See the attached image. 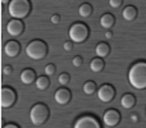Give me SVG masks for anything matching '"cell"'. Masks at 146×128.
Here are the masks:
<instances>
[{"label":"cell","instance_id":"obj_32","mask_svg":"<svg viewBox=\"0 0 146 128\" xmlns=\"http://www.w3.org/2000/svg\"><path fill=\"white\" fill-rule=\"evenodd\" d=\"M3 4H8V3H10V0H1Z\"/></svg>","mask_w":146,"mask_h":128},{"label":"cell","instance_id":"obj_8","mask_svg":"<svg viewBox=\"0 0 146 128\" xmlns=\"http://www.w3.org/2000/svg\"><path fill=\"white\" fill-rule=\"evenodd\" d=\"M115 96V90L111 85H103L98 90V99L103 103H110Z\"/></svg>","mask_w":146,"mask_h":128},{"label":"cell","instance_id":"obj_12","mask_svg":"<svg viewBox=\"0 0 146 128\" xmlns=\"http://www.w3.org/2000/svg\"><path fill=\"white\" fill-rule=\"evenodd\" d=\"M54 99H55V101L58 104L64 105V104H67L71 100V92H69V90H67V88H59V90L55 91Z\"/></svg>","mask_w":146,"mask_h":128},{"label":"cell","instance_id":"obj_4","mask_svg":"<svg viewBox=\"0 0 146 128\" xmlns=\"http://www.w3.org/2000/svg\"><path fill=\"white\" fill-rule=\"evenodd\" d=\"M48 117V106L44 105V104H35L30 110V119L32 122V124H35V126H41L42 123H45Z\"/></svg>","mask_w":146,"mask_h":128},{"label":"cell","instance_id":"obj_13","mask_svg":"<svg viewBox=\"0 0 146 128\" xmlns=\"http://www.w3.org/2000/svg\"><path fill=\"white\" fill-rule=\"evenodd\" d=\"M21 81H22V83H25V85H31L32 82L36 81L35 72H33L32 69H30V68L25 69L22 73H21Z\"/></svg>","mask_w":146,"mask_h":128},{"label":"cell","instance_id":"obj_31","mask_svg":"<svg viewBox=\"0 0 146 128\" xmlns=\"http://www.w3.org/2000/svg\"><path fill=\"white\" fill-rule=\"evenodd\" d=\"M3 128H19V127L15 126V124H13V123H10V124H5Z\"/></svg>","mask_w":146,"mask_h":128},{"label":"cell","instance_id":"obj_22","mask_svg":"<svg viewBox=\"0 0 146 128\" xmlns=\"http://www.w3.org/2000/svg\"><path fill=\"white\" fill-rule=\"evenodd\" d=\"M69 80H71V78H69L68 73H62V74L58 77V82L60 83V85H63V86H66L67 83L69 82Z\"/></svg>","mask_w":146,"mask_h":128},{"label":"cell","instance_id":"obj_25","mask_svg":"<svg viewBox=\"0 0 146 128\" xmlns=\"http://www.w3.org/2000/svg\"><path fill=\"white\" fill-rule=\"evenodd\" d=\"M82 63H83V60H82L81 56H74V58L72 59V64L74 65V67H81Z\"/></svg>","mask_w":146,"mask_h":128},{"label":"cell","instance_id":"obj_28","mask_svg":"<svg viewBox=\"0 0 146 128\" xmlns=\"http://www.w3.org/2000/svg\"><path fill=\"white\" fill-rule=\"evenodd\" d=\"M3 73H4L5 76L12 74V67H10V65H4V68H3Z\"/></svg>","mask_w":146,"mask_h":128},{"label":"cell","instance_id":"obj_20","mask_svg":"<svg viewBox=\"0 0 146 128\" xmlns=\"http://www.w3.org/2000/svg\"><path fill=\"white\" fill-rule=\"evenodd\" d=\"M78 14H80L82 18L90 17V15L92 14V7H91L90 4H87V3H85V4H81L80 8H78Z\"/></svg>","mask_w":146,"mask_h":128},{"label":"cell","instance_id":"obj_3","mask_svg":"<svg viewBox=\"0 0 146 128\" xmlns=\"http://www.w3.org/2000/svg\"><path fill=\"white\" fill-rule=\"evenodd\" d=\"M48 54V46L41 40H33L26 46V55L32 60H41Z\"/></svg>","mask_w":146,"mask_h":128},{"label":"cell","instance_id":"obj_30","mask_svg":"<svg viewBox=\"0 0 146 128\" xmlns=\"http://www.w3.org/2000/svg\"><path fill=\"white\" fill-rule=\"evenodd\" d=\"M111 37H113V32H111V31H106L105 32V38H108L109 40V38H111Z\"/></svg>","mask_w":146,"mask_h":128},{"label":"cell","instance_id":"obj_1","mask_svg":"<svg viewBox=\"0 0 146 128\" xmlns=\"http://www.w3.org/2000/svg\"><path fill=\"white\" fill-rule=\"evenodd\" d=\"M128 82L136 90L146 88V62H137L129 68Z\"/></svg>","mask_w":146,"mask_h":128},{"label":"cell","instance_id":"obj_17","mask_svg":"<svg viewBox=\"0 0 146 128\" xmlns=\"http://www.w3.org/2000/svg\"><path fill=\"white\" fill-rule=\"evenodd\" d=\"M95 53L96 55H98V58H105V56L109 55V53H110V48H109V45L106 42H100L96 45L95 48Z\"/></svg>","mask_w":146,"mask_h":128},{"label":"cell","instance_id":"obj_10","mask_svg":"<svg viewBox=\"0 0 146 128\" xmlns=\"http://www.w3.org/2000/svg\"><path fill=\"white\" fill-rule=\"evenodd\" d=\"M23 22L21 19H10L7 23V32L9 33L12 37H17L23 32Z\"/></svg>","mask_w":146,"mask_h":128},{"label":"cell","instance_id":"obj_18","mask_svg":"<svg viewBox=\"0 0 146 128\" xmlns=\"http://www.w3.org/2000/svg\"><path fill=\"white\" fill-rule=\"evenodd\" d=\"M35 85H36V88H37V90L44 91V90H46V88L49 87L50 81H49V78L46 77V76H42V77H38L37 80L35 81Z\"/></svg>","mask_w":146,"mask_h":128},{"label":"cell","instance_id":"obj_16","mask_svg":"<svg viewBox=\"0 0 146 128\" xmlns=\"http://www.w3.org/2000/svg\"><path fill=\"white\" fill-rule=\"evenodd\" d=\"M122 17H123V19L131 22V21H133L135 18L137 17V9L133 7V5H128V7H126L123 9V12H122Z\"/></svg>","mask_w":146,"mask_h":128},{"label":"cell","instance_id":"obj_26","mask_svg":"<svg viewBox=\"0 0 146 128\" xmlns=\"http://www.w3.org/2000/svg\"><path fill=\"white\" fill-rule=\"evenodd\" d=\"M50 21H51V23H54V25H58V23L60 22V17H59L58 14H54V15H51Z\"/></svg>","mask_w":146,"mask_h":128},{"label":"cell","instance_id":"obj_5","mask_svg":"<svg viewBox=\"0 0 146 128\" xmlns=\"http://www.w3.org/2000/svg\"><path fill=\"white\" fill-rule=\"evenodd\" d=\"M68 35H69L71 41H73V42H77V44L83 42L88 36V28H87V26L81 22L73 23L68 31Z\"/></svg>","mask_w":146,"mask_h":128},{"label":"cell","instance_id":"obj_6","mask_svg":"<svg viewBox=\"0 0 146 128\" xmlns=\"http://www.w3.org/2000/svg\"><path fill=\"white\" fill-rule=\"evenodd\" d=\"M15 101V92L10 87H3L0 90V106L10 108Z\"/></svg>","mask_w":146,"mask_h":128},{"label":"cell","instance_id":"obj_29","mask_svg":"<svg viewBox=\"0 0 146 128\" xmlns=\"http://www.w3.org/2000/svg\"><path fill=\"white\" fill-rule=\"evenodd\" d=\"M131 121L133 122V123H136V122L139 121V115H137V114H132V115H131Z\"/></svg>","mask_w":146,"mask_h":128},{"label":"cell","instance_id":"obj_2","mask_svg":"<svg viewBox=\"0 0 146 128\" xmlns=\"http://www.w3.org/2000/svg\"><path fill=\"white\" fill-rule=\"evenodd\" d=\"M31 10V4L28 0H10L8 12L13 19H23L28 15Z\"/></svg>","mask_w":146,"mask_h":128},{"label":"cell","instance_id":"obj_14","mask_svg":"<svg viewBox=\"0 0 146 128\" xmlns=\"http://www.w3.org/2000/svg\"><path fill=\"white\" fill-rule=\"evenodd\" d=\"M114 22H115L114 15L110 14V13H105V14H103L100 18V25H101V27L105 28V30H110V28L113 27Z\"/></svg>","mask_w":146,"mask_h":128},{"label":"cell","instance_id":"obj_9","mask_svg":"<svg viewBox=\"0 0 146 128\" xmlns=\"http://www.w3.org/2000/svg\"><path fill=\"white\" fill-rule=\"evenodd\" d=\"M103 122L105 126L108 127H115L117 124L121 122V114L115 109H109L104 113L103 115Z\"/></svg>","mask_w":146,"mask_h":128},{"label":"cell","instance_id":"obj_23","mask_svg":"<svg viewBox=\"0 0 146 128\" xmlns=\"http://www.w3.org/2000/svg\"><path fill=\"white\" fill-rule=\"evenodd\" d=\"M55 73V65L54 64H48L45 67V74L46 76H53Z\"/></svg>","mask_w":146,"mask_h":128},{"label":"cell","instance_id":"obj_11","mask_svg":"<svg viewBox=\"0 0 146 128\" xmlns=\"http://www.w3.org/2000/svg\"><path fill=\"white\" fill-rule=\"evenodd\" d=\"M19 51H21V45L14 40L8 41L4 45V53H5V55L9 56V58L17 56L18 54H19Z\"/></svg>","mask_w":146,"mask_h":128},{"label":"cell","instance_id":"obj_24","mask_svg":"<svg viewBox=\"0 0 146 128\" xmlns=\"http://www.w3.org/2000/svg\"><path fill=\"white\" fill-rule=\"evenodd\" d=\"M122 3H123V0H109V5H110L111 8H114V9L121 7Z\"/></svg>","mask_w":146,"mask_h":128},{"label":"cell","instance_id":"obj_21","mask_svg":"<svg viewBox=\"0 0 146 128\" xmlns=\"http://www.w3.org/2000/svg\"><path fill=\"white\" fill-rule=\"evenodd\" d=\"M82 90H83V92H85L86 95H92V94L96 91L95 82H92V81H87V82H85Z\"/></svg>","mask_w":146,"mask_h":128},{"label":"cell","instance_id":"obj_33","mask_svg":"<svg viewBox=\"0 0 146 128\" xmlns=\"http://www.w3.org/2000/svg\"><path fill=\"white\" fill-rule=\"evenodd\" d=\"M145 115H146V110H145Z\"/></svg>","mask_w":146,"mask_h":128},{"label":"cell","instance_id":"obj_7","mask_svg":"<svg viewBox=\"0 0 146 128\" xmlns=\"http://www.w3.org/2000/svg\"><path fill=\"white\" fill-rule=\"evenodd\" d=\"M73 128H101L99 121L92 115H83L76 121Z\"/></svg>","mask_w":146,"mask_h":128},{"label":"cell","instance_id":"obj_19","mask_svg":"<svg viewBox=\"0 0 146 128\" xmlns=\"http://www.w3.org/2000/svg\"><path fill=\"white\" fill-rule=\"evenodd\" d=\"M103 68H104V60L101 58H95V59H92V60H91L90 69L92 70V72L99 73V72H101V70H103Z\"/></svg>","mask_w":146,"mask_h":128},{"label":"cell","instance_id":"obj_15","mask_svg":"<svg viewBox=\"0 0 146 128\" xmlns=\"http://www.w3.org/2000/svg\"><path fill=\"white\" fill-rule=\"evenodd\" d=\"M136 104V99L132 94H124L121 99V105L124 109H132Z\"/></svg>","mask_w":146,"mask_h":128},{"label":"cell","instance_id":"obj_27","mask_svg":"<svg viewBox=\"0 0 146 128\" xmlns=\"http://www.w3.org/2000/svg\"><path fill=\"white\" fill-rule=\"evenodd\" d=\"M72 42H71V41H66V42H64L63 44V49H64V50H66V51H71L72 50Z\"/></svg>","mask_w":146,"mask_h":128}]
</instances>
